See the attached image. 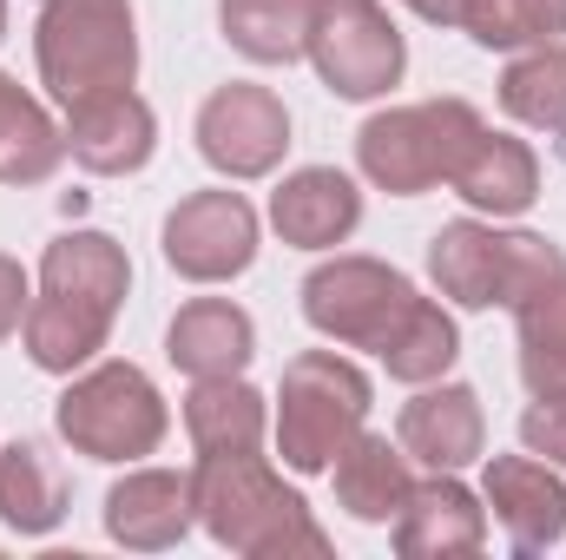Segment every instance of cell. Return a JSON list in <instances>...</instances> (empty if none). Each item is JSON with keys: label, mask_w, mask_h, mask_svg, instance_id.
I'll use <instances>...</instances> for the list:
<instances>
[{"label": "cell", "mask_w": 566, "mask_h": 560, "mask_svg": "<svg viewBox=\"0 0 566 560\" xmlns=\"http://www.w3.org/2000/svg\"><path fill=\"white\" fill-rule=\"evenodd\" d=\"M191 501L198 528L244 560H329V535L316 528L310 501L283 481L277 468L244 448V455H198L191 468Z\"/></svg>", "instance_id": "cell-1"}, {"label": "cell", "mask_w": 566, "mask_h": 560, "mask_svg": "<svg viewBox=\"0 0 566 560\" xmlns=\"http://www.w3.org/2000/svg\"><path fill=\"white\" fill-rule=\"evenodd\" d=\"M33 66L60 113L99 93H126L139 80L133 0H46L33 20Z\"/></svg>", "instance_id": "cell-2"}, {"label": "cell", "mask_w": 566, "mask_h": 560, "mask_svg": "<svg viewBox=\"0 0 566 560\" xmlns=\"http://www.w3.org/2000/svg\"><path fill=\"white\" fill-rule=\"evenodd\" d=\"M376 390L336 350H303L277 383V455L290 475H329V462L369 428Z\"/></svg>", "instance_id": "cell-3"}, {"label": "cell", "mask_w": 566, "mask_h": 560, "mask_svg": "<svg viewBox=\"0 0 566 560\" xmlns=\"http://www.w3.org/2000/svg\"><path fill=\"white\" fill-rule=\"evenodd\" d=\"M560 271L566 251L541 231H494L488 218H454L428 238V278L461 310H514Z\"/></svg>", "instance_id": "cell-4"}, {"label": "cell", "mask_w": 566, "mask_h": 560, "mask_svg": "<svg viewBox=\"0 0 566 560\" xmlns=\"http://www.w3.org/2000/svg\"><path fill=\"white\" fill-rule=\"evenodd\" d=\"M53 428L73 455L86 462H145L158 455L165 428H171V409L158 396V383L145 376L139 363H86L80 376H66L60 403H53Z\"/></svg>", "instance_id": "cell-5"}, {"label": "cell", "mask_w": 566, "mask_h": 560, "mask_svg": "<svg viewBox=\"0 0 566 560\" xmlns=\"http://www.w3.org/2000/svg\"><path fill=\"white\" fill-rule=\"evenodd\" d=\"M488 120L461 100V93H441L422 106H389V113H369L363 133H356V165L376 191L389 198H422L434 185H448L454 158L474 145Z\"/></svg>", "instance_id": "cell-6"}, {"label": "cell", "mask_w": 566, "mask_h": 560, "mask_svg": "<svg viewBox=\"0 0 566 560\" xmlns=\"http://www.w3.org/2000/svg\"><path fill=\"white\" fill-rule=\"evenodd\" d=\"M416 297H422V290L402 278L396 265L363 258V251H336V258H323V265L303 278V317H310L316 336L376 356V350L396 336V323L409 317Z\"/></svg>", "instance_id": "cell-7"}, {"label": "cell", "mask_w": 566, "mask_h": 560, "mask_svg": "<svg viewBox=\"0 0 566 560\" xmlns=\"http://www.w3.org/2000/svg\"><path fill=\"white\" fill-rule=\"evenodd\" d=\"M303 60L316 66V80L336 100H356L363 106V100H382L389 86H402L409 40H402V27L389 20L382 0H323Z\"/></svg>", "instance_id": "cell-8"}, {"label": "cell", "mask_w": 566, "mask_h": 560, "mask_svg": "<svg viewBox=\"0 0 566 560\" xmlns=\"http://www.w3.org/2000/svg\"><path fill=\"white\" fill-rule=\"evenodd\" d=\"M258 211L244 191L231 185H211V191H191L171 205L158 245H165V265L185 283H231L258 265Z\"/></svg>", "instance_id": "cell-9"}, {"label": "cell", "mask_w": 566, "mask_h": 560, "mask_svg": "<svg viewBox=\"0 0 566 560\" xmlns=\"http://www.w3.org/2000/svg\"><path fill=\"white\" fill-rule=\"evenodd\" d=\"M198 152L218 178L231 185H251V178H271L290 152V113L271 86L258 80H231L218 86L205 106H198Z\"/></svg>", "instance_id": "cell-10"}, {"label": "cell", "mask_w": 566, "mask_h": 560, "mask_svg": "<svg viewBox=\"0 0 566 560\" xmlns=\"http://www.w3.org/2000/svg\"><path fill=\"white\" fill-rule=\"evenodd\" d=\"M481 501L521 554H547L566 541V481L541 455H494L481 475Z\"/></svg>", "instance_id": "cell-11"}, {"label": "cell", "mask_w": 566, "mask_h": 560, "mask_svg": "<svg viewBox=\"0 0 566 560\" xmlns=\"http://www.w3.org/2000/svg\"><path fill=\"white\" fill-rule=\"evenodd\" d=\"M60 126H66V158L80 172H93V178H133L158 152V113L145 106L133 86L66 106Z\"/></svg>", "instance_id": "cell-12"}, {"label": "cell", "mask_w": 566, "mask_h": 560, "mask_svg": "<svg viewBox=\"0 0 566 560\" xmlns=\"http://www.w3.org/2000/svg\"><path fill=\"white\" fill-rule=\"evenodd\" d=\"M198 528V501H191V475L178 468H126L106 488V541L133 548V554H165Z\"/></svg>", "instance_id": "cell-13"}, {"label": "cell", "mask_w": 566, "mask_h": 560, "mask_svg": "<svg viewBox=\"0 0 566 560\" xmlns=\"http://www.w3.org/2000/svg\"><path fill=\"white\" fill-rule=\"evenodd\" d=\"M396 442L409 448V462H422L428 475H461L488 448L481 396L468 383H448V376L422 383L416 403H402V416H396Z\"/></svg>", "instance_id": "cell-14"}, {"label": "cell", "mask_w": 566, "mask_h": 560, "mask_svg": "<svg viewBox=\"0 0 566 560\" xmlns=\"http://www.w3.org/2000/svg\"><path fill=\"white\" fill-rule=\"evenodd\" d=\"M488 548V501L461 475H428L409 488L396 515V554L402 560H468Z\"/></svg>", "instance_id": "cell-15"}, {"label": "cell", "mask_w": 566, "mask_h": 560, "mask_svg": "<svg viewBox=\"0 0 566 560\" xmlns=\"http://www.w3.org/2000/svg\"><path fill=\"white\" fill-rule=\"evenodd\" d=\"M363 225V191L336 165H296L271 191V231L296 251H336Z\"/></svg>", "instance_id": "cell-16"}, {"label": "cell", "mask_w": 566, "mask_h": 560, "mask_svg": "<svg viewBox=\"0 0 566 560\" xmlns=\"http://www.w3.org/2000/svg\"><path fill=\"white\" fill-rule=\"evenodd\" d=\"M165 356L178 376L211 383V376H244V363L258 356V323L251 310H238L231 297H191L171 330H165Z\"/></svg>", "instance_id": "cell-17"}, {"label": "cell", "mask_w": 566, "mask_h": 560, "mask_svg": "<svg viewBox=\"0 0 566 560\" xmlns=\"http://www.w3.org/2000/svg\"><path fill=\"white\" fill-rule=\"evenodd\" d=\"M448 185H454V198H468V205L488 211V218H521V211H534V198H541V158H534L527 139L481 126L474 145L454 158Z\"/></svg>", "instance_id": "cell-18"}, {"label": "cell", "mask_w": 566, "mask_h": 560, "mask_svg": "<svg viewBox=\"0 0 566 560\" xmlns=\"http://www.w3.org/2000/svg\"><path fill=\"white\" fill-rule=\"evenodd\" d=\"M113 310L99 303H80V297H60V290H40L27 303V323H20V343L33 356V370L46 376H80L86 363H99V350L113 343Z\"/></svg>", "instance_id": "cell-19"}, {"label": "cell", "mask_w": 566, "mask_h": 560, "mask_svg": "<svg viewBox=\"0 0 566 560\" xmlns=\"http://www.w3.org/2000/svg\"><path fill=\"white\" fill-rule=\"evenodd\" d=\"M329 481H336V508H343V515L382 528V521L402 515V501H409V488H416V462H409L402 442L363 428V435L329 462Z\"/></svg>", "instance_id": "cell-20"}, {"label": "cell", "mask_w": 566, "mask_h": 560, "mask_svg": "<svg viewBox=\"0 0 566 560\" xmlns=\"http://www.w3.org/2000/svg\"><path fill=\"white\" fill-rule=\"evenodd\" d=\"M73 508V488H66V468L46 442H7L0 448V528L20 535V541H40L66 521Z\"/></svg>", "instance_id": "cell-21"}, {"label": "cell", "mask_w": 566, "mask_h": 560, "mask_svg": "<svg viewBox=\"0 0 566 560\" xmlns=\"http://www.w3.org/2000/svg\"><path fill=\"white\" fill-rule=\"evenodd\" d=\"M40 290H60V297H80V303H99V310H126L133 297V258L119 238L106 231H60L46 251H40Z\"/></svg>", "instance_id": "cell-22"}, {"label": "cell", "mask_w": 566, "mask_h": 560, "mask_svg": "<svg viewBox=\"0 0 566 560\" xmlns=\"http://www.w3.org/2000/svg\"><path fill=\"white\" fill-rule=\"evenodd\" d=\"M185 435H191L198 455H244V448H264V435H271V396L251 390L244 376L191 383V396H185Z\"/></svg>", "instance_id": "cell-23"}, {"label": "cell", "mask_w": 566, "mask_h": 560, "mask_svg": "<svg viewBox=\"0 0 566 560\" xmlns=\"http://www.w3.org/2000/svg\"><path fill=\"white\" fill-rule=\"evenodd\" d=\"M60 158H66V126L13 73H0V185H46Z\"/></svg>", "instance_id": "cell-24"}, {"label": "cell", "mask_w": 566, "mask_h": 560, "mask_svg": "<svg viewBox=\"0 0 566 560\" xmlns=\"http://www.w3.org/2000/svg\"><path fill=\"white\" fill-rule=\"evenodd\" d=\"M316 7L323 0H218V27L251 66H296L310 53Z\"/></svg>", "instance_id": "cell-25"}, {"label": "cell", "mask_w": 566, "mask_h": 560, "mask_svg": "<svg viewBox=\"0 0 566 560\" xmlns=\"http://www.w3.org/2000/svg\"><path fill=\"white\" fill-rule=\"evenodd\" d=\"M501 113L527 133L566 139V40L521 46L501 73Z\"/></svg>", "instance_id": "cell-26"}, {"label": "cell", "mask_w": 566, "mask_h": 560, "mask_svg": "<svg viewBox=\"0 0 566 560\" xmlns=\"http://www.w3.org/2000/svg\"><path fill=\"white\" fill-rule=\"evenodd\" d=\"M514 336L527 396H566V271L514 303Z\"/></svg>", "instance_id": "cell-27"}, {"label": "cell", "mask_w": 566, "mask_h": 560, "mask_svg": "<svg viewBox=\"0 0 566 560\" xmlns=\"http://www.w3.org/2000/svg\"><path fill=\"white\" fill-rule=\"evenodd\" d=\"M376 363H382L396 383H409V390L441 383V376L461 363V330H454V317H448L434 297H416L409 317L396 323V336L376 350Z\"/></svg>", "instance_id": "cell-28"}, {"label": "cell", "mask_w": 566, "mask_h": 560, "mask_svg": "<svg viewBox=\"0 0 566 560\" xmlns=\"http://www.w3.org/2000/svg\"><path fill=\"white\" fill-rule=\"evenodd\" d=\"M461 27H468V40L488 46V53H521V46L554 40L541 0H468V7H461Z\"/></svg>", "instance_id": "cell-29"}, {"label": "cell", "mask_w": 566, "mask_h": 560, "mask_svg": "<svg viewBox=\"0 0 566 560\" xmlns=\"http://www.w3.org/2000/svg\"><path fill=\"white\" fill-rule=\"evenodd\" d=\"M521 442H527V455L566 468V396H534L521 416Z\"/></svg>", "instance_id": "cell-30"}, {"label": "cell", "mask_w": 566, "mask_h": 560, "mask_svg": "<svg viewBox=\"0 0 566 560\" xmlns=\"http://www.w3.org/2000/svg\"><path fill=\"white\" fill-rule=\"evenodd\" d=\"M27 303H33L27 265L0 251V343H7V336H20V323H27Z\"/></svg>", "instance_id": "cell-31"}, {"label": "cell", "mask_w": 566, "mask_h": 560, "mask_svg": "<svg viewBox=\"0 0 566 560\" xmlns=\"http://www.w3.org/2000/svg\"><path fill=\"white\" fill-rule=\"evenodd\" d=\"M416 20H428V27H461V7L468 0H402Z\"/></svg>", "instance_id": "cell-32"}, {"label": "cell", "mask_w": 566, "mask_h": 560, "mask_svg": "<svg viewBox=\"0 0 566 560\" xmlns=\"http://www.w3.org/2000/svg\"><path fill=\"white\" fill-rule=\"evenodd\" d=\"M0 40H7V0H0Z\"/></svg>", "instance_id": "cell-33"}]
</instances>
